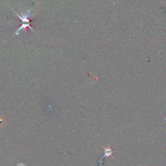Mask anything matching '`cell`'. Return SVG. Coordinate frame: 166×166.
I'll return each mask as SVG.
<instances>
[{"mask_svg":"<svg viewBox=\"0 0 166 166\" xmlns=\"http://www.w3.org/2000/svg\"><path fill=\"white\" fill-rule=\"evenodd\" d=\"M12 9L13 10V9ZM13 11L14 13L16 14L17 16L20 19L22 23H25V22L26 24H31V22H30L29 19L30 17L31 16V11L28 10L26 12L24 13H22V16H21L17 13L16 12H15V11H14L13 10Z\"/></svg>","mask_w":166,"mask_h":166,"instance_id":"cell-1","label":"cell"},{"mask_svg":"<svg viewBox=\"0 0 166 166\" xmlns=\"http://www.w3.org/2000/svg\"><path fill=\"white\" fill-rule=\"evenodd\" d=\"M101 146H102L103 148L104 149V155L101 157V158L100 161H99V166H102V163H103L102 160H103V158L104 157H110V156H112L113 158H114V157L113 156H112V154H113V150H112V149L109 147V146H108V147H106V148H105V147H103V146L102 145H101Z\"/></svg>","mask_w":166,"mask_h":166,"instance_id":"cell-2","label":"cell"}]
</instances>
